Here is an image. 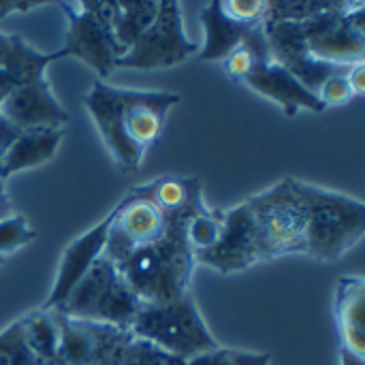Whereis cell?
Masks as SVG:
<instances>
[{
  "label": "cell",
  "mask_w": 365,
  "mask_h": 365,
  "mask_svg": "<svg viewBox=\"0 0 365 365\" xmlns=\"http://www.w3.org/2000/svg\"><path fill=\"white\" fill-rule=\"evenodd\" d=\"M83 105L115 165L122 171H137L163 135L171 109L180 105V94L115 88L98 79L83 96Z\"/></svg>",
  "instance_id": "6da1fadb"
},
{
  "label": "cell",
  "mask_w": 365,
  "mask_h": 365,
  "mask_svg": "<svg viewBox=\"0 0 365 365\" xmlns=\"http://www.w3.org/2000/svg\"><path fill=\"white\" fill-rule=\"evenodd\" d=\"M190 218H169V231L163 240L137 248L113 263L143 304H167L190 293V278L197 265L195 252L186 242Z\"/></svg>",
  "instance_id": "7a4b0ae2"
},
{
  "label": "cell",
  "mask_w": 365,
  "mask_h": 365,
  "mask_svg": "<svg viewBox=\"0 0 365 365\" xmlns=\"http://www.w3.org/2000/svg\"><path fill=\"white\" fill-rule=\"evenodd\" d=\"M293 186L306 207V255L334 263L353 250L365 233L364 201L293 178Z\"/></svg>",
  "instance_id": "3957f363"
},
{
  "label": "cell",
  "mask_w": 365,
  "mask_h": 365,
  "mask_svg": "<svg viewBox=\"0 0 365 365\" xmlns=\"http://www.w3.org/2000/svg\"><path fill=\"white\" fill-rule=\"evenodd\" d=\"M143 302L128 287L109 257H101L56 310L68 319L101 323L130 331Z\"/></svg>",
  "instance_id": "277c9868"
},
{
  "label": "cell",
  "mask_w": 365,
  "mask_h": 365,
  "mask_svg": "<svg viewBox=\"0 0 365 365\" xmlns=\"http://www.w3.org/2000/svg\"><path fill=\"white\" fill-rule=\"evenodd\" d=\"M130 334L186 364L220 346L190 293L167 304H143Z\"/></svg>",
  "instance_id": "5b68a950"
},
{
  "label": "cell",
  "mask_w": 365,
  "mask_h": 365,
  "mask_svg": "<svg viewBox=\"0 0 365 365\" xmlns=\"http://www.w3.org/2000/svg\"><path fill=\"white\" fill-rule=\"evenodd\" d=\"M60 6L68 21L62 45L66 58L83 60L105 81L115 71L118 58L124 56V49L113 36L118 0H77L60 2Z\"/></svg>",
  "instance_id": "8992f818"
},
{
  "label": "cell",
  "mask_w": 365,
  "mask_h": 365,
  "mask_svg": "<svg viewBox=\"0 0 365 365\" xmlns=\"http://www.w3.org/2000/svg\"><path fill=\"white\" fill-rule=\"evenodd\" d=\"M267 261L284 255H306V207L293 186V178H284L272 188L246 199Z\"/></svg>",
  "instance_id": "52a82bcc"
},
{
  "label": "cell",
  "mask_w": 365,
  "mask_h": 365,
  "mask_svg": "<svg viewBox=\"0 0 365 365\" xmlns=\"http://www.w3.org/2000/svg\"><path fill=\"white\" fill-rule=\"evenodd\" d=\"M195 53H199V45L186 34L182 4L175 0H160L158 15L126 49V53L118 58L115 68H171Z\"/></svg>",
  "instance_id": "ba28073f"
},
{
  "label": "cell",
  "mask_w": 365,
  "mask_h": 365,
  "mask_svg": "<svg viewBox=\"0 0 365 365\" xmlns=\"http://www.w3.org/2000/svg\"><path fill=\"white\" fill-rule=\"evenodd\" d=\"M302 34L308 53L321 62L342 66L365 62V2L304 21Z\"/></svg>",
  "instance_id": "9c48e42d"
},
{
  "label": "cell",
  "mask_w": 365,
  "mask_h": 365,
  "mask_svg": "<svg viewBox=\"0 0 365 365\" xmlns=\"http://www.w3.org/2000/svg\"><path fill=\"white\" fill-rule=\"evenodd\" d=\"M267 0H214L201 11L203 45L199 47V60L222 62L246 34L265 24Z\"/></svg>",
  "instance_id": "30bf717a"
},
{
  "label": "cell",
  "mask_w": 365,
  "mask_h": 365,
  "mask_svg": "<svg viewBox=\"0 0 365 365\" xmlns=\"http://www.w3.org/2000/svg\"><path fill=\"white\" fill-rule=\"evenodd\" d=\"M56 319L60 327L58 361L62 365H115L135 340L130 331L118 327L68 319L60 312Z\"/></svg>",
  "instance_id": "8fae6325"
},
{
  "label": "cell",
  "mask_w": 365,
  "mask_h": 365,
  "mask_svg": "<svg viewBox=\"0 0 365 365\" xmlns=\"http://www.w3.org/2000/svg\"><path fill=\"white\" fill-rule=\"evenodd\" d=\"M220 218H222V235L218 244L201 255H195L197 263L207 265L218 274L227 276L267 261L265 246L261 242L255 216L246 201L227 212H220Z\"/></svg>",
  "instance_id": "7c38bea8"
},
{
  "label": "cell",
  "mask_w": 365,
  "mask_h": 365,
  "mask_svg": "<svg viewBox=\"0 0 365 365\" xmlns=\"http://www.w3.org/2000/svg\"><path fill=\"white\" fill-rule=\"evenodd\" d=\"M111 229L105 257L113 263L122 261L128 252L163 240L169 231V218L152 203L126 192L111 210Z\"/></svg>",
  "instance_id": "4fadbf2b"
},
{
  "label": "cell",
  "mask_w": 365,
  "mask_h": 365,
  "mask_svg": "<svg viewBox=\"0 0 365 365\" xmlns=\"http://www.w3.org/2000/svg\"><path fill=\"white\" fill-rule=\"evenodd\" d=\"M263 26H265V36L269 43L272 60L282 64L287 71H291L314 94L325 79L338 73H346L351 68V66L329 64V62H321L312 58L304 43L302 24L276 21V24H263Z\"/></svg>",
  "instance_id": "5bb4252c"
},
{
  "label": "cell",
  "mask_w": 365,
  "mask_h": 365,
  "mask_svg": "<svg viewBox=\"0 0 365 365\" xmlns=\"http://www.w3.org/2000/svg\"><path fill=\"white\" fill-rule=\"evenodd\" d=\"M111 218H113V214L109 212L101 222H96L92 229H88L83 235H79L64 248L56 282H53L45 304L41 306L43 310H58L64 304V299L68 297V293L75 289V284L83 278V274L105 255Z\"/></svg>",
  "instance_id": "9a60e30c"
},
{
  "label": "cell",
  "mask_w": 365,
  "mask_h": 365,
  "mask_svg": "<svg viewBox=\"0 0 365 365\" xmlns=\"http://www.w3.org/2000/svg\"><path fill=\"white\" fill-rule=\"evenodd\" d=\"M0 111L19 128H62L68 122V111L58 103L47 77L17 83L0 103Z\"/></svg>",
  "instance_id": "2e32d148"
},
{
  "label": "cell",
  "mask_w": 365,
  "mask_h": 365,
  "mask_svg": "<svg viewBox=\"0 0 365 365\" xmlns=\"http://www.w3.org/2000/svg\"><path fill=\"white\" fill-rule=\"evenodd\" d=\"M242 81L257 94L280 105L287 118L297 115V111H325L319 96L312 90H308L291 71H287L272 58L257 64Z\"/></svg>",
  "instance_id": "e0dca14e"
},
{
  "label": "cell",
  "mask_w": 365,
  "mask_h": 365,
  "mask_svg": "<svg viewBox=\"0 0 365 365\" xmlns=\"http://www.w3.org/2000/svg\"><path fill=\"white\" fill-rule=\"evenodd\" d=\"M133 197L143 199L158 207L167 218L173 216H195L205 210L203 186L199 178L184 175H160L148 184H139L128 190Z\"/></svg>",
  "instance_id": "ac0fdd59"
},
{
  "label": "cell",
  "mask_w": 365,
  "mask_h": 365,
  "mask_svg": "<svg viewBox=\"0 0 365 365\" xmlns=\"http://www.w3.org/2000/svg\"><path fill=\"white\" fill-rule=\"evenodd\" d=\"M334 314L342 351L365 357V280L361 276L338 280Z\"/></svg>",
  "instance_id": "d6986e66"
},
{
  "label": "cell",
  "mask_w": 365,
  "mask_h": 365,
  "mask_svg": "<svg viewBox=\"0 0 365 365\" xmlns=\"http://www.w3.org/2000/svg\"><path fill=\"white\" fill-rule=\"evenodd\" d=\"M64 139V128H24L0 158V180L6 182L19 171L41 167L51 160Z\"/></svg>",
  "instance_id": "ffe728a7"
},
{
  "label": "cell",
  "mask_w": 365,
  "mask_h": 365,
  "mask_svg": "<svg viewBox=\"0 0 365 365\" xmlns=\"http://www.w3.org/2000/svg\"><path fill=\"white\" fill-rule=\"evenodd\" d=\"M62 58H66L62 47L58 51H38L19 34L0 32V68L11 73L19 83L45 77L47 66Z\"/></svg>",
  "instance_id": "44dd1931"
},
{
  "label": "cell",
  "mask_w": 365,
  "mask_h": 365,
  "mask_svg": "<svg viewBox=\"0 0 365 365\" xmlns=\"http://www.w3.org/2000/svg\"><path fill=\"white\" fill-rule=\"evenodd\" d=\"M28 349L43 361H58L60 327L53 310H34L19 319Z\"/></svg>",
  "instance_id": "7402d4cb"
},
{
  "label": "cell",
  "mask_w": 365,
  "mask_h": 365,
  "mask_svg": "<svg viewBox=\"0 0 365 365\" xmlns=\"http://www.w3.org/2000/svg\"><path fill=\"white\" fill-rule=\"evenodd\" d=\"M158 0H118V17L113 21V36L120 47L126 49L141 36V32L158 15Z\"/></svg>",
  "instance_id": "603a6c76"
},
{
  "label": "cell",
  "mask_w": 365,
  "mask_h": 365,
  "mask_svg": "<svg viewBox=\"0 0 365 365\" xmlns=\"http://www.w3.org/2000/svg\"><path fill=\"white\" fill-rule=\"evenodd\" d=\"M361 0H267V19L265 24L276 21H295L304 24L317 19L325 13L344 11L357 6Z\"/></svg>",
  "instance_id": "cb8c5ba5"
},
{
  "label": "cell",
  "mask_w": 365,
  "mask_h": 365,
  "mask_svg": "<svg viewBox=\"0 0 365 365\" xmlns=\"http://www.w3.org/2000/svg\"><path fill=\"white\" fill-rule=\"evenodd\" d=\"M272 58V51H269V43H267V36H265V26H257L252 28L246 38L222 60V68L235 77V79H244L257 64L265 62Z\"/></svg>",
  "instance_id": "d4e9b609"
},
{
  "label": "cell",
  "mask_w": 365,
  "mask_h": 365,
  "mask_svg": "<svg viewBox=\"0 0 365 365\" xmlns=\"http://www.w3.org/2000/svg\"><path fill=\"white\" fill-rule=\"evenodd\" d=\"M220 235H222V218L218 210H205L192 216L186 225V242L195 255L214 248Z\"/></svg>",
  "instance_id": "484cf974"
},
{
  "label": "cell",
  "mask_w": 365,
  "mask_h": 365,
  "mask_svg": "<svg viewBox=\"0 0 365 365\" xmlns=\"http://www.w3.org/2000/svg\"><path fill=\"white\" fill-rule=\"evenodd\" d=\"M0 365H62L60 361H43L36 357L21 334L19 319L0 331Z\"/></svg>",
  "instance_id": "4316f807"
},
{
  "label": "cell",
  "mask_w": 365,
  "mask_h": 365,
  "mask_svg": "<svg viewBox=\"0 0 365 365\" xmlns=\"http://www.w3.org/2000/svg\"><path fill=\"white\" fill-rule=\"evenodd\" d=\"M36 231L30 227L28 216L24 214H9L0 218V257L17 252L19 248L34 242Z\"/></svg>",
  "instance_id": "83f0119b"
},
{
  "label": "cell",
  "mask_w": 365,
  "mask_h": 365,
  "mask_svg": "<svg viewBox=\"0 0 365 365\" xmlns=\"http://www.w3.org/2000/svg\"><path fill=\"white\" fill-rule=\"evenodd\" d=\"M186 365H272L269 353H252L244 349H227L218 346L210 353H203Z\"/></svg>",
  "instance_id": "f1b7e54d"
},
{
  "label": "cell",
  "mask_w": 365,
  "mask_h": 365,
  "mask_svg": "<svg viewBox=\"0 0 365 365\" xmlns=\"http://www.w3.org/2000/svg\"><path fill=\"white\" fill-rule=\"evenodd\" d=\"M115 365H186V361L171 357L167 353H163L160 349L135 338L128 346V351L124 353V357Z\"/></svg>",
  "instance_id": "f546056e"
},
{
  "label": "cell",
  "mask_w": 365,
  "mask_h": 365,
  "mask_svg": "<svg viewBox=\"0 0 365 365\" xmlns=\"http://www.w3.org/2000/svg\"><path fill=\"white\" fill-rule=\"evenodd\" d=\"M349 73V71H346ZM346 73H338V75H331L329 79H325L321 83V88L317 90V96L319 101L323 103V107H338V105H344L349 103L351 98H355L353 90H351V83L346 79Z\"/></svg>",
  "instance_id": "4dcf8cb0"
},
{
  "label": "cell",
  "mask_w": 365,
  "mask_h": 365,
  "mask_svg": "<svg viewBox=\"0 0 365 365\" xmlns=\"http://www.w3.org/2000/svg\"><path fill=\"white\" fill-rule=\"evenodd\" d=\"M21 130L0 111V158L4 156V152L11 148V143L15 141V137L19 135Z\"/></svg>",
  "instance_id": "1f68e13d"
},
{
  "label": "cell",
  "mask_w": 365,
  "mask_h": 365,
  "mask_svg": "<svg viewBox=\"0 0 365 365\" xmlns=\"http://www.w3.org/2000/svg\"><path fill=\"white\" fill-rule=\"evenodd\" d=\"M45 2L38 0H0V17L13 15V13H28Z\"/></svg>",
  "instance_id": "d6a6232c"
},
{
  "label": "cell",
  "mask_w": 365,
  "mask_h": 365,
  "mask_svg": "<svg viewBox=\"0 0 365 365\" xmlns=\"http://www.w3.org/2000/svg\"><path fill=\"white\" fill-rule=\"evenodd\" d=\"M346 79L351 83V90L355 96H364L365 94V62L353 64L346 73Z\"/></svg>",
  "instance_id": "836d02e7"
},
{
  "label": "cell",
  "mask_w": 365,
  "mask_h": 365,
  "mask_svg": "<svg viewBox=\"0 0 365 365\" xmlns=\"http://www.w3.org/2000/svg\"><path fill=\"white\" fill-rule=\"evenodd\" d=\"M17 83H19V81H17L11 73H6V71L0 68V103L6 98V94H9Z\"/></svg>",
  "instance_id": "e575fe53"
},
{
  "label": "cell",
  "mask_w": 365,
  "mask_h": 365,
  "mask_svg": "<svg viewBox=\"0 0 365 365\" xmlns=\"http://www.w3.org/2000/svg\"><path fill=\"white\" fill-rule=\"evenodd\" d=\"M13 214V207H11V201H9V195H6V188H4V182L0 180V218Z\"/></svg>",
  "instance_id": "d590c367"
},
{
  "label": "cell",
  "mask_w": 365,
  "mask_h": 365,
  "mask_svg": "<svg viewBox=\"0 0 365 365\" xmlns=\"http://www.w3.org/2000/svg\"><path fill=\"white\" fill-rule=\"evenodd\" d=\"M340 365H365V357H359L355 353L340 349Z\"/></svg>",
  "instance_id": "8d00e7d4"
},
{
  "label": "cell",
  "mask_w": 365,
  "mask_h": 365,
  "mask_svg": "<svg viewBox=\"0 0 365 365\" xmlns=\"http://www.w3.org/2000/svg\"><path fill=\"white\" fill-rule=\"evenodd\" d=\"M4 261H6V259H4V257H0V265H4Z\"/></svg>",
  "instance_id": "74e56055"
}]
</instances>
